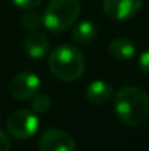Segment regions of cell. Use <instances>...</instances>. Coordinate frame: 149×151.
I'll list each match as a JSON object with an SVG mask.
<instances>
[{
    "mask_svg": "<svg viewBox=\"0 0 149 151\" xmlns=\"http://www.w3.org/2000/svg\"><path fill=\"white\" fill-rule=\"evenodd\" d=\"M114 111L123 125L140 126L149 117V96L138 87H123L114 97Z\"/></svg>",
    "mask_w": 149,
    "mask_h": 151,
    "instance_id": "6da1fadb",
    "label": "cell"
},
{
    "mask_svg": "<svg viewBox=\"0 0 149 151\" xmlns=\"http://www.w3.org/2000/svg\"><path fill=\"white\" fill-rule=\"evenodd\" d=\"M48 66L53 75L61 81H76L85 72V57L75 46L61 44L51 51Z\"/></svg>",
    "mask_w": 149,
    "mask_h": 151,
    "instance_id": "7a4b0ae2",
    "label": "cell"
},
{
    "mask_svg": "<svg viewBox=\"0 0 149 151\" xmlns=\"http://www.w3.org/2000/svg\"><path fill=\"white\" fill-rule=\"evenodd\" d=\"M79 13V0H51L43 15V25L51 32H61L78 19Z\"/></svg>",
    "mask_w": 149,
    "mask_h": 151,
    "instance_id": "3957f363",
    "label": "cell"
},
{
    "mask_svg": "<svg viewBox=\"0 0 149 151\" xmlns=\"http://www.w3.org/2000/svg\"><path fill=\"white\" fill-rule=\"evenodd\" d=\"M6 129L16 139H28L37 132L38 119L34 114V111L16 110L7 117Z\"/></svg>",
    "mask_w": 149,
    "mask_h": 151,
    "instance_id": "277c9868",
    "label": "cell"
},
{
    "mask_svg": "<svg viewBox=\"0 0 149 151\" xmlns=\"http://www.w3.org/2000/svg\"><path fill=\"white\" fill-rule=\"evenodd\" d=\"M41 87L38 75L32 72H21L15 75L9 84L10 96L16 100H29L32 99Z\"/></svg>",
    "mask_w": 149,
    "mask_h": 151,
    "instance_id": "5b68a950",
    "label": "cell"
},
{
    "mask_svg": "<svg viewBox=\"0 0 149 151\" xmlns=\"http://www.w3.org/2000/svg\"><path fill=\"white\" fill-rule=\"evenodd\" d=\"M38 147L40 151H75L76 142L69 132L58 128H51L43 132Z\"/></svg>",
    "mask_w": 149,
    "mask_h": 151,
    "instance_id": "8992f818",
    "label": "cell"
},
{
    "mask_svg": "<svg viewBox=\"0 0 149 151\" xmlns=\"http://www.w3.org/2000/svg\"><path fill=\"white\" fill-rule=\"evenodd\" d=\"M102 4L107 16L114 21H126L140 10L143 0H104Z\"/></svg>",
    "mask_w": 149,
    "mask_h": 151,
    "instance_id": "52a82bcc",
    "label": "cell"
},
{
    "mask_svg": "<svg viewBox=\"0 0 149 151\" xmlns=\"http://www.w3.org/2000/svg\"><path fill=\"white\" fill-rule=\"evenodd\" d=\"M24 49L32 59H41L48 50V37L38 28L29 29L24 38Z\"/></svg>",
    "mask_w": 149,
    "mask_h": 151,
    "instance_id": "ba28073f",
    "label": "cell"
},
{
    "mask_svg": "<svg viewBox=\"0 0 149 151\" xmlns=\"http://www.w3.org/2000/svg\"><path fill=\"white\" fill-rule=\"evenodd\" d=\"M86 99L94 104H104L111 99L113 87L105 81H92L85 90Z\"/></svg>",
    "mask_w": 149,
    "mask_h": 151,
    "instance_id": "9c48e42d",
    "label": "cell"
},
{
    "mask_svg": "<svg viewBox=\"0 0 149 151\" xmlns=\"http://www.w3.org/2000/svg\"><path fill=\"white\" fill-rule=\"evenodd\" d=\"M108 51L110 54L117 59V60H127V59H132L136 53V47L135 44L129 40V38H114L110 46H108Z\"/></svg>",
    "mask_w": 149,
    "mask_h": 151,
    "instance_id": "30bf717a",
    "label": "cell"
},
{
    "mask_svg": "<svg viewBox=\"0 0 149 151\" xmlns=\"http://www.w3.org/2000/svg\"><path fill=\"white\" fill-rule=\"evenodd\" d=\"M97 37V27L92 22H81L72 31V40L76 44H89Z\"/></svg>",
    "mask_w": 149,
    "mask_h": 151,
    "instance_id": "8fae6325",
    "label": "cell"
},
{
    "mask_svg": "<svg viewBox=\"0 0 149 151\" xmlns=\"http://www.w3.org/2000/svg\"><path fill=\"white\" fill-rule=\"evenodd\" d=\"M51 106V99L47 94H38L34 96L31 101V110L34 113H46Z\"/></svg>",
    "mask_w": 149,
    "mask_h": 151,
    "instance_id": "7c38bea8",
    "label": "cell"
},
{
    "mask_svg": "<svg viewBox=\"0 0 149 151\" xmlns=\"http://www.w3.org/2000/svg\"><path fill=\"white\" fill-rule=\"evenodd\" d=\"M22 25L28 29H35L40 25H43V16L38 15L37 12H28L22 16Z\"/></svg>",
    "mask_w": 149,
    "mask_h": 151,
    "instance_id": "4fadbf2b",
    "label": "cell"
},
{
    "mask_svg": "<svg viewBox=\"0 0 149 151\" xmlns=\"http://www.w3.org/2000/svg\"><path fill=\"white\" fill-rule=\"evenodd\" d=\"M18 7H21V9H25V10H31V9H34V7H38L41 3H43V0H12Z\"/></svg>",
    "mask_w": 149,
    "mask_h": 151,
    "instance_id": "5bb4252c",
    "label": "cell"
},
{
    "mask_svg": "<svg viewBox=\"0 0 149 151\" xmlns=\"http://www.w3.org/2000/svg\"><path fill=\"white\" fill-rule=\"evenodd\" d=\"M139 66H140V69H142L145 73L149 75V50L143 51V53L140 54V57H139Z\"/></svg>",
    "mask_w": 149,
    "mask_h": 151,
    "instance_id": "9a60e30c",
    "label": "cell"
},
{
    "mask_svg": "<svg viewBox=\"0 0 149 151\" xmlns=\"http://www.w3.org/2000/svg\"><path fill=\"white\" fill-rule=\"evenodd\" d=\"M0 151H10V139L3 131H0Z\"/></svg>",
    "mask_w": 149,
    "mask_h": 151,
    "instance_id": "2e32d148",
    "label": "cell"
}]
</instances>
